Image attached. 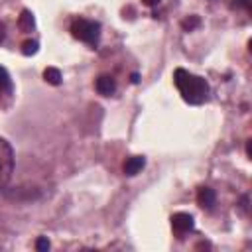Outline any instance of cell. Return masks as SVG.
Returning a JSON list of instances; mask_svg holds the SVG:
<instances>
[{"instance_id":"1","label":"cell","mask_w":252,"mask_h":252,"mask_svg":"<svg viewBox=\"0 0 252 252\" xmlns=\"http://www.w3.org/2000/svg\"><path fill=\"white\" fill-rule=\"evenodd\" d=\"M173 83L177 87V91L181 93L183 100L189 104H203L209 96V85L203 77L193 75L185 69H175L173 73Z\"/></svg>"},{"instance_id":"2","label":"cell","mask_w":252,"mask_h":252,"mask_svg":"<svg viewBox=\"0 0 252 252\" xmlns=\"http://www.w3.org/2000/svg\"><path fill=\"white\" fill-rule=\"evenodd\" d=\"M71 35L75 39H79V41H85V43L94 45L98 41V37H100V24L98 22H93V20L77 18L71 24Z\"/></svg>"},{"instance_id":"3","label":"cell","mask_w":252,"mask_h":252,"mask_svg":"<svg viewBox=\"0 0 252 252\" xmlns=\"http://www.w3.org/2000/svg\"><path fill=\"white\" fill-rule=\"evenodd\" d=\"M14 171V150L12 146L0 138V187H4Z\"/></svg>"},{"instance_id":"4","label":"cell","mask_w":252,"mask_h":252,"mask_svg":"<svg viewBox=\"0 0 252 252\" xmlns=\"http://www.w3.org/2000/svg\"><path fill=\"white\" fill-rule=\"evenodd\" d=\"M193 226H195V220L189 213H175L171 217V228L177 236H183L185 232L193 230Z\"/></svg>"},{"instance_id":"5","label":"cell","mask_w":252,"mask_h":252,"mask_svg":"<svg viewBox=\"0 0 252 252\" xmlns=\"http://www.w3.org/2000/svg\"><path fill=\"white\" fill-rule=\"evenodd\" d=\"M94 89H96L98 94H102V96H110V94L116 91V83H114L112 77H108V75H100V77L96 79V83H94Z\"/></svg>"},{"instance_id":"6","label":"cell","mask_w":252,"mask_h":252,"mask_svg":"<svg viewBox=\"0 0 252 252\" xmlns=\"http://www.w3.org/2000/svg\"><path fill=\"white\" fill-rule=\"evenodd\" d=\"M215 201H217V195H215V191H213L211 187H201V189H199V193H197V203H199V207H203V209H213Z\"/></svg>"},{"instance_id":"7","label":"cell","mask_w":252,"mask_h":252,"mask_svg":"<svg viewBox=\"0 0 252 252\" xmlns=\"http://www.w3.org/2000/svg\"><path fill=\"white\" fill-rule=\"evenodd\" d=\"M144 165H146L144 156H132V158H128V159L124 161L122 169H124V173H126V175H136Z\"/></svg>"},{"instance_id":"8","label":"cell","mask_w":252,"mask_h":252,"mask_svg":"<svg viewBox=\"0 0 252 252\" xmlns=\"http://www.w3.org/2000/svg\"><path fill=\"white\" fill-rule=\"evenodd\" d=\"M33 16H32V12L30 10H22V16L18 18V28L22 30V32H32L33 30Z\"/></svg>"},{"instance_id":"9","label":"cell","mask_w":252,"mask_h":252,"mask_svg":"<svg viewBox=\"0 0 252 252\" xmlns=\"http://www.w3.org/2000/svg\"><path fill=\"white\" fill-rule=\"evenodd\" d=\"M43 79L49 83V85H59L61 83V71L57 69V67H47L45 71H43Z\"/></svg>"},{"instance_id":"10","label":"cell","mask_w":252,"mask_h":252,"mask_svg":"<svg viewBox=\"0 0 252 252\" xmlns=\"http://www.w3.org/2000/svg\"><path fill=\"white\" fill-rule=\"evenodd\" d=\"M199 26V18L197 16H189V18H185L183 22H181V28L185 30V32H191V30H195Z\"/></svg>"},{"instance_id":"11","label":"cell","mask_w":252,"mask_h":252,"mask_svg":"<svg viewBox=\"0 0 252 252\" xmlns=\"http://www.w3.org/2000/svg\"><path fill=\"white\" fill-rule=\"evenodd\" d=\"M37 51V41H24L22 43V53L24 55H33Z\"/></svg>"},{"instance_id":"12","label":"cell","mask_w":252,"mask_h":252,"mask_svg":"<svg viewBox=\"0 0 252 252\" xmlns=\"http://www.w3.org/2000/svg\"><path fill=\"white\" fill-rule=\"evenodd\" d=\"M8 87H10V75H8V71L4 67H0V93L6 91Z\"/></svg>"},{"instance_id":"13","label":"cell","mask_w":252,"mask_h":252,"mask_svg":"<svg viewBox=\"0 0 252 252\" xmlns=\"http://www.w3.org/2000/svg\"><path fill=\"white\" fill-rule=\"evenodd\" d=\"M35 250H37V252H45V250H49V240H47L45 236H39V238L35 240Z\"/></svg>"},{"instance_id":"14","label":"cell","mask_w":252,"mask_h":252,"mask_svg":"<svg viewBox=\"0 0 252 252\" xmlns=\"http://www.w3.org/2000/svg\"><path fill=\"white\" fill-rule=\"evenodd\" d=\"M234 4H236V6H242V8H246V10L250 8V0H234Z\"/></svg>"},{"instance_id":"15","label":"cell","mask_w":252,"mask_h":252,"mask_svg":"<svg viewBox=\"0 0 252 252\" xmlns=\"http://www.w3.org/2000/svg\"><path fill=\"white\" fill-rule=\"evenodd\" d=\"M4 37H6V28H4V24L0 22V43L4 41Z\"/></svg>"},{"instance_id":"16","label":"cell","mask_w":252,"mask_h":252,"mask_svg":"<svg viewBox=\"0 0 252 252\" xmlns=\"http://www.w3.org/2000/svg\"><path fill=\"white\" fill-rule=\"evenodd\" d=\"M142 2H144L146 6H158V4L161 2V0H142Z\"/></svg>"}]
</instances>
